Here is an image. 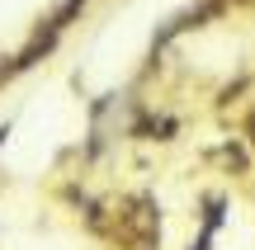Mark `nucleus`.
<instances>
[{
  "label": "nucleus",
  "instance_id": "obj_1",
  "mask_svg": "<svg viewBox=\"0 0 255 250\" xmlns=\"http://www.w3.org/2000/svg\"><path fill=\"white\" fill-rule=\"evenodd\" d=\"M0 76H5V62H0Z\"/></svg>",
  "mask_w": 255,
  "mask_h": 250
},
{
  "label": "nucleus",
  "instance_id": "obj_2",
  "mask_svg": "<svg viewBox=\"0 0 255 250\" xmlns=\"http://www.w3.org/2000/svg\"><path fill=\"white\" fill-rule=\"evenodd\" d=\"M251 132H255V123H251Z\"/></svg>",
  "mask_w": 255,
  "mask_h": 250
}]
</instances>
